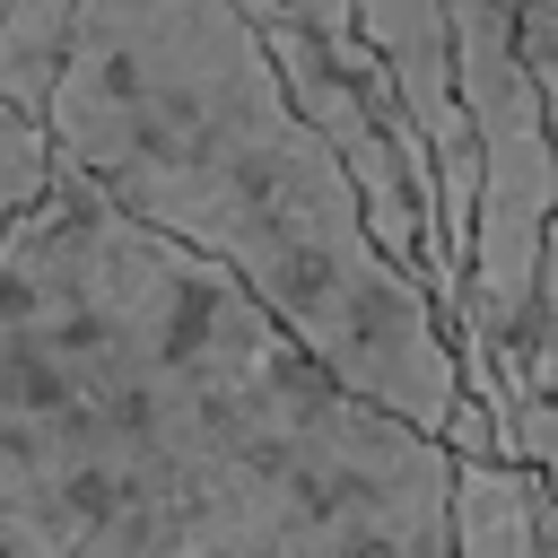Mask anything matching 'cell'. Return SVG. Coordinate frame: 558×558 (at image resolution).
Segmentation results:
<instances>
[{
	"label": "cell",
	"instance_id": "cell-1",
	"mask_svg": "<svg viewBox=\"0 0 558 558\" xmlns=\"http://www.w3.org/2000/svg\"><path fill=\"white\" fill-rule=\"evenodd\" d=\"M0 558H453V453L61 174L0 244Z\"/></svg>",
	"mask_w": 558,
	"mask_h": 558
},
{
	"label": "cell",
	"instance_id": "cell-2",
	"mask_svg": "<svg viewBox=\"0 0 558 558\" xmlns=\"http://www.w3.org/2000/svg\"><path fill=\"white\" fill-rule=\"evenodd\" d=\"M44 122L61 174L244 279L349 392L445 436L462 340L436 288L375 244L349 166L235 0H78Z\"/></svg>",
	"mask_w": 558,
	"mask_h": 558
},
{
	"label": "cell",
	"instance_id": "cell-3",
	"mask_svg": "<svg viewBox=\"0 0 558 558\" xmlns=\"http://www.w3.org/2000/svg\"><path fill=\"white\" fill-rule=\"evenodd\" d=\"M253 17V35L270 44L288 96L305 105V122L323 131V148L349 166L366 218H375V244L418 270L445 305V323H462V270H453V244H445V192H436V166L401 113V87L384 70V52L366 44V17L357 0H235Z\"/></svg>",
	"mask_w": 558,
	"mask_h": 558
},
{
	"label": "cell",
	"instance_id": "cell-4",
	"mask_svg": "<svg viewBox=\"0 0 558 558\" xmlns=\"http://www.w3.org/2000/svg\"><path fill=\"white\" fill-rule=\"evenodd\" d=\"M541 506H549V488L523 462H462L453 453V558H549Z\"/></svg>",
	"mask_w": 558,
	"mask_h": 558
},
{
	"label": "cell",
	"instance_id": "cell-5",
	"mask_svg": "<svg viewBox=\"0 0 558 558\" xmlns=\"http://www.w3.org/2000/svg\"><path fill=\"white\" fill-rule=\"evenodd\" d=\"M70 44H78V0H0V105L52 113Z\"/></svg>",
	"mask_w": 558,
	"mask_h": 558
},
{
	"label": "cell",
	"instance_id": "cell-6",
	"mask_svg": "<svg viewBox=\"0 0 558 558\" xmlns=\"http://www.w3.org/2000/svg\"><path fill=\"white\" fill-rule=\"evenodd\" d=\"M523 52L549 87V131H558V17L523 9ZM523 375L532 392L558 401V218H549V244H541V288H532V331H523Z\"/></svg>",
	"mask_w": 558,
	"mask_h": 558
},
{
	"label": "cell",
	"instance_id": "cell-7",
	"mask_svg": "<svg viewBox=\"0 0 558 558\" xmlns=\"http://www.w3.org/2000/svg\"><path fill=\"white\" fill-rule=\"evenodd\" d=\"M61 183V157H52V122L44 113H17L0 105V244L26 227V209Z\"/></svg>",
	"mask_w": 558,
	"mask_h": 558
},
{
	"label": "cell",
	"instance_id": "cell-8",
	"mask_svg": "<svg viewBox=\"0 0 558 558\" xmlns=\"http://www.w3.org/2000/svg\"><path fill=\"white\" fill-rule=\"evenodd\" d=\"M514 462L549 488V506H558V401L549 392H523V410H514Z\"/></svg>",
	"mask_w": 558,
	"mask_h": 558
}]
</instances>
